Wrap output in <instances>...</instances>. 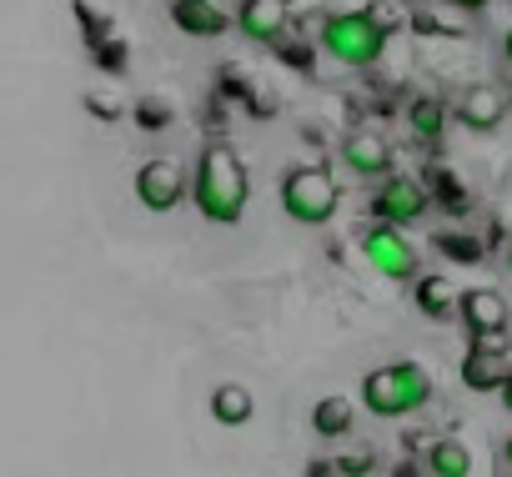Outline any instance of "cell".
<instances>
[{"instance_id":"cell-1","label":"cell","mask_w":512,"mask_h":477,"mask_svg":"<svg viewBox=\"0 0 512 477\" xmlns=\"http://www.w3.org/2000/svg\"><path fill=\"white\" fill-rule=\"evenodd\" d=\"M186 201L211 226H241V216L251 206V171H246L241 151H231L226 141L201 146L186 171Z\"/></svg>"},{"instance_id":"cell-2","label":"cell","mask_w":512,"mask_h":477,"mask_svg":"<svg viewBox=\"0 0 512 477\" xmlns=\"http://www.w3.org/2000/svg\"><path fill=\"white\" fill-rule=\"evenodd\" d=\"M387 36H392V26L377 11H332L317 26L322 56L347 66V71H372L387 56Z\"/></svg>"},{"instance_id":"cell-3","label":"cell","mask_w":512,"mask_h":477,"mask_svg":"<svg viewBox=\"0 0 512 477\" xmlns=\"http://www.w3.org/2000/svg\"><path fill=\"white\" fill-rule=\"evenodd\" d=\"M432 402V372L422 362H387V367H372L362 377V407L382 422H397V417H412Z\"/></svg>"},{"instance_id":"cell-4","label":"cell","mask_w":512,"mask_h":477,"mask_svg":"<svg viewBox=\"0 0 512 477\" xmlns=\"http://www.w3.org/2000/svg\"><path fill=\"white\" fill-rule=\"evenodd\" d=\"M342 206V181L327 166H292L282 176V211L297 226H327Z\"/></svg>"},{"instance_id":"cell-5","label":"cell","mask_w":512,"mask_h":477,"mask_svg":"<svg viewBox=\"0 0 512 477\" xmlns=\"http://www.w3.org/2000/svg\"><path fill=\"white\" fill-rule=\"evenodd\" d=\"M367 211H372V221H387V226L407 231V226H417L432 211V191L417 176H407V171H387V176H377V186L367 196Z\"/></svg>"},{"instance_id":"cell-6","label":"cell","mask_w":512,"mask_h":477,"mask_svg":"<svg viewBox=\"0 0 512 477\" xmlns=\"http://www.w3.org/2000/svg\"><path fill=\"white\" fill-rule=\"evenodd\" d=\"M362 257H367V267H372L377 277H387V282H412L417 267H422V252L407 242V231H402V226H387V221H372V226L362 231Z\"/></svg>"},{"instance_id":"cell-7","label":"cell","mask_w":512,"mask_h":477,"mask_svg":"<svg viewBox=\"0 0 512 477\" xmlns=\"http://www.w3.org/2000/svg\"><path fill=\"white\" fill-rule=\"evenodd\" d=\"M136 201L146 211H156V216H171L186 201V166L171 161V156L141 161V171H136Z\"/></svg>"},{"instance_id":"cell-8","label":"cell","mask_w":512,"mask_h":477,"mask_svg":"<svg viewBox=\"0 0 512 477\" xmlns=\"http://www.w3.org/2000/svg\"><path fill=\"white\" fill-rule=\"evenodd\" d=\"M512 372V342L507 337H472L462 357V387L467 392H497Z\"/></svg>"},{"instance_id":"cell-9","label":"cell","mask_w":512,"mask_h":477,"mask_svg":"<svg viewBox=\"0 0 512 477\" xmlns=\"http://www.w3.org/2000/svg\"><path fill=\"white\" fill-rule=\"evenodd\" d=\"M337 161H342L352 176L377 181V176H387V171H392V141H387L377 126H357V131H347V136H342Z\"/></svg>"},{"instance_id":"cell-10","label":"cell","mask_w":512,"mask_h":477,"mask_svg":"<svg viewBox=\"0 0 512 477\" xmlns=\"http://www.w3.org/2000/svg\"><path fill=\"white\" fill-rule=\"evenodd\" d=\"M457 317H462V327H467L472 337H507V327H512V307H507V297L492 292V287H467V292H457Z\"/></svg>"},{"instance_id":"cell-11","label":"cell","mask_w":512,"mask_h":477,"mask_svg":"<svg viewBox=\"0 0 512 477\" xmlns=\"http://www.w3.org/2000/svg\"><path fill=\"white\" fill-rule=\"evenodd\" d=\"M452 116L462 121V131L487 136V131H497V126L507 121V91L492 86V81H472V86L452 101Z\"/></svg>"},{"instance_id":"cell-12","label":"cell","mask_w":512,"mask_h":477,"mask_svg":"<svg viewBox=\"0 0 512 477\" xmlns=\"http://www.w3.org/2000/svg\"><path fill=\"white\" fill-rule=\"evenodd\" d=\"M231 26L251 41V46H277L292 26V6L287 0H241Z\"/></svg>"},{"instance_id":"cell-13","label":"cell","mask_w":512,"mask_h":477,"mask_svg":"<svg viewBox=\"0 0 512 477\" xmlns=\"http://www.w3.org/2000/svg\"><path fill=\"white\" fill-rule=\"evenodd\" d=\"M171 21H176V31H186V36H221L226 26H231V16L216 6V0H171Z\"/></svg>"},{"instance_id":"cell-14","label":"cell","mask_w":512,"mask_h":477,"mask_svg":"<svg viewBox=\"0 0 512 477\" xmlns=\"http://www.w3.org/2000/svg\"><path fill=\"white\" fill-rule=\"evenodd\" d=\"M447 121H452V106H447L442 96H432V91H417V96L407 101V131H412L417 141H442Z\"/></svg>"},{"instance_id":"cell-15","label":"cell","mask_w":512,"mask_h":477,"mask_svg":"<svg viewBox=\"0 0 512 477\" xmlns=\"http://www.w3.org/2000/svg\"><path fill=\"white\" fill-rule=\"evenodd\" d=\"M422 462H427L432 477H472V452H467L462 437H432Z\"/></svg>"},{"instance_id":"cell-16","label":"cell","mask_w":512,"mask_h":477,"mask_svg":"<svg viewBox=\"0 0 512 477\" xmlns=\"http://www.w3.org/2000/svg\"><path fill=\"white\" fill-rule=\"evenodd\" d=\"M412 287H417V292H412V302H417V312H422V317L447 322V317L457 312V287H452L447 277H437V272H432V277H412Z\"/></svg>"},{"instance_id":"cell-17","label":"cell","mask_w":512,"mask_h":477,"mask_svg":"<svg viewBox=\"0 0 512 477\" xmlns=\"http://www.w3.org/2000/svg\"><path fill=\"white\" fill-rule=\"evenodd\" d=\"M251 412H256V397H251L241 382H221V387L211 392V417H216L221 427H246Z\"/></svg>"},{"instance_id":"cell-18","label":"cell","mask_w":512,"mask_h":477,"mask_svg":"<svg viewBox=\"0 0 512 477\" xmlns=\"http://www.w3.org/2000/svg\"><path fill=\"white\" fill-rule=\"evenodd\" d=\"M352 422H357L352 397H322V402L312 407V427H317V437H347Z\"/></svg>"},{"instance_id":"cell-19","label":"cell","mask_w":512,"mask_h":477,"mask_svg":"<svg viewBox=\"0 0 512 477\" xmlns=\"http://www.w3.org/2000/svg\"><path fill=\"white\" fill-rule=\"evenodd\" d=\"M437 247H442L452 262H477V257H482V242H477V236H437Z\"/></svg>"},{"instance_id":"cell-20","label":"cell","mask_w":512,"mask_h":477,"mask_svg":"<svg viewBox=\"0 0 512 477\" xmlns=\"http://www.w3.org/2000/svg\"><path fill=\"white\" fill-rule=\"evenodd\" d=\"M337 472L342 477H367L372 472V457L367 452H347V457H337Z\"/></svg>"},{"instance_id":"cell-21","label":"cell","mask_w":512,"mask_h":477,"mask_svg":"<svg viewBox=\"0 0 512 477\" xmlns=\"http://www.w3.org/2000/svg\"><path fill=\"white\" fill-rule=\"evenodd\" d=\"M447 6H457V11H487L492 0H447Z\"/></svg>"},{"instance_id":"cell-22","label":"cell","mask_w":512,"mask_h":477,"mask_svg":"<svg viewBox=\"0 0 512 477\" xmlns=\"http://www.w3.org/2000/svg\"><path fill=\"white\" fill-rule=\"evenodd\" d=\"M332 472H337V467H327V462H312V467H307V477H332Z\"/></svg>"},{"instance_id":"cell-23","label":"cell","mask_w":512,"mask_h":477,"mask_svg":"<svg viewBox=\"0 0 512 477\" xmlns=\"http://www.w3.org/2000/svg\"><path fill=\"white\" fill-rule=\"evenodd\" d=\"M497 392H502V407H507V412H512V372H507V382H502V387H497Z\"/></svg>"},{"instance_id":"cell-24","label":"cell","mask_w":512,"mask_h":477,"mask_svg":"<svg viewBox=\"0 0 512 477\" xmlns=\"http://www.w3.org/2000/svg\"><path fill=\"white\" fill-rule=\"evenodd\" d=\"M502 61L512 66V26H507V36H502Z\"/></svg>"},{"instance_id":"cell-25","label":"cell","mask_w":512,"mask_h":477,"mask_svg":"<svg viewBox=\"0 0 512 477\" xmlns=\"http://www.w3.org/2000/svg\"><path fill=\"white\" fill-rule=\"evenodd\" d=\"M502 462H507V467H512V437H507V442H502Z\"/></svg>"},{"instance_id":"cell-26","label":"cell","mask_w":512,"mask_h":477,"mask_svg":"<svg viewBox=\"0 0 512 477\" xmlns=\"http://www.w3.org/2000/svg\"><path fill=\"white\" fill-rule=\"evenodd\" d=\"M392 477H417V472H412V467H397V472H392Z\"/></svg>"},{"instance_id":"cell-27","label":"cell","mask_w":512,"mask_h":477,"mask_svg":"<svg viewBox=\"0 0 512 477\" xmlns=\"http://www.w3.org/2000/svg\"><path fill=\"white\" fill-rule=\"evenodd\" d=\"M507 272H512V242H507Z\"/></svg>"}]
</instances>
